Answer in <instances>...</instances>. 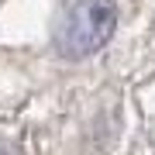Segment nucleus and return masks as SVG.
I'll list each match as a JSON object with an SVG mask.
<instances>
[{
  "label": "nucleus",
  "mask_w": 155,
  "mask_h": 155,
  "mask_svg": "<svg viewBox=\"0 0 155 155\" xmlns=\"http://www.w3.org/2000/svg\"><path fill=\"white\" fill-rule=\"evenodd\" d=\"M114 0H69L59 21V48L69 59H83L114 35Z\"/></svg>",
  "instance_id": "obj_1"
}]
</instances>
